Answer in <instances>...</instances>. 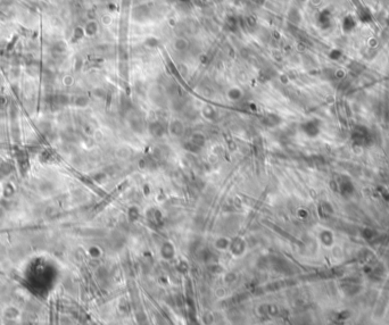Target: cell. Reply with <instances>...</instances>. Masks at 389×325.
Returning a JSON list of instances; mask_svg holds the SVG:
<instances>
[{
    "instance_id": "obj_1",
    "label": "cell",
    "mask_w": 389,
    "mask_h": 325,
    "mask_svg": "<svg viewBox=\"0 0 389 325\" xmlns=\"http://www.w3.org/2000/svg\"><path fill=\"white\" fill-rule=\"evenodd\" d=\"M340 189H342V195H350L354 191V186L352 185V183L347 181V182H342L340 184Z\"/></svg>"
},
{
    "instance_id": "obj_2",
    "label": "cell",
    "mask_w": 389,
    "mask_h": 325,
    "mask_svg": "<svg viewBox=\"0 0 389 325\" xmlns=\"http://www.w3.org/2000/svg\"><path fill=\"white\" fill-rule=\"evenodd\" d=\"M363 237L364 238H366V239H372V237H373V232H372L371 230H370V229H366V230H364L363 231Z\"/></svg>"
}]
</instances>
